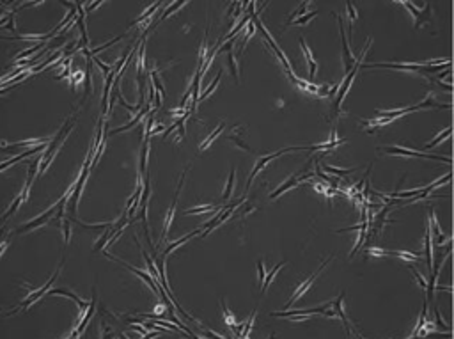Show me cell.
<instances>
[{"mask_svg":"<svg viewBox=\"0 0 454 339\" xmlns=\"http://www.w3.org/2000/svg\"><path fill=\"white\" fill-rule=\"evenodd\" d=\"M442 66H451V59H435L428 60V62H376V64H367L365 69L373 68H389V69H401V71H412L419 73V75H426V73H433L442 69Z\"/></svg>","mask_w":454,"mask_h":339,"instance_id":"cell-1","label":"cell"},{"mask_svg":"<svg viewBox=\"0 0 454 339\" xmlns=\"http://www.w3.org/2000/svg\"><path fill=\"white\" fill-rule=\"evenodd\" d=\"M371 43H373V39H367V43H365L364 50H362V54L358 56V59H356V62H355V66H353V69L348 73V75L344 76V80L341 82V87H339V91H337V94H336V100H334V109H336V115L339 114V107H341V103H343L344 96H346V93H348L350 87H352V84H353V80H355L356 73H358V69H360V66H362V60H364V57H365V52H367V48L371 47Z\"/></svg>","mask_w":454,"mask_h":339,"instance_id":"cell-2","label":"cell"},{"mask_svg":"<svg viewBox=\"0 0 454 339\" xmlns=\"http://www.w3.org/2000/svg\"><path fill=\"white\" fill-rule=\"evenodd\" d=\"M380 151H383L385 155H394V157H406V158H428V160H437V162H446L451 164V158L447 157H440V155H424V153L415 151V149H408V148H401V146H387L382 148Z\"/></svg>","mask_w":454,"mask_h":339,"instance_id":"cell-3","label":"cell"},{"mask_svg":"<svg viewBox=\"0 0 454 339\" xmlns=\"http://www.w3.org/2000/svg\"><path fill=\"white\" fill-rule=\"evenodd\" d=\"M332 258H334V256H332ZM332 258H330V259H327V261H323V263H321V267H319L318 270H316L314 274H312V276L309 277V279H307V281H303V282H302L300 286H298V288L295 289L293 297L289 298V302H288V305H286V307H291V305H293L295 302L298 300V298H302V295H303V293H305L307 289H309L310 286L314 284V281L318 279V276H319V274H321V272H323V268H325V267H327V265H328V261H332Z\"/></svg>","mask_w":454,"mask_h":339,"instance_id":"cell-4","label":"cell"},{"mask_svg":"<svg viewBox=\"0 0 454 339\" xmlns=\"http://www.w3.org/2000/svg\"><path fill=\"white\" fill-rule=\"evenodd\" d=\"M399 4L404 5V7L410 11V14L415 18V29H420L422 23L429 21V4H422L420 7H417V5L412 4V2H399Z\"/></svg>","mask_w":454,"mask_h":339,"instance_id":"cell-5","label":"cell"},{"mask_svg":"<svg viewBox=\"0 0 454 339\" xmlns=\"http://www.w3.org/2000/svg\"><path fill=\"white\" fill-rule=\"evenodd\" d=\"M295 149H302V148H286V149H280V151H277V153H272V155H266V157L259 158L257 164L254 166V170H252L251 176H249V181H247V190H249V187H251V183L254 181L255 176H257V174L261 172V170H263L264 167H266L268 164L273 160V158L280 157V155H284V153H288V151H295Z\"/></svg>","mask_w":454,"mask_h":339,"instance_id":"cell-6","label":"cell"},{"mask_svg":"<svg viewBox=\"0 0 454 339\" xmlns=\"http://www.w3.org/2000/svg\"><path fill=\"white\" fill-rule=\"evenodd\" d=\"M337 23H339V32H341V41H343V62H344V68H346V75H348L350 71L353 69V66H355L356 62V57L352 54V50H350V45L348 41L344 39V27H343V20H341V16H337Z\"/></svg>","mask_w":454,"mask_h":339,"instance_id":"cell-7","label":"cell"},{"mask_svg":"<svg viewBox=\"0 0 454 339\" xmlns=\"http://www.w3.org/2000/svg\"><path fill=\"white\" fill-rule=\"evenodd\" d=\"M344 295L346 293H341V297H337L336 300L332 302V305H334V313H336V316H339L341 320H343V325H344V331H346V334H348V338L352 336V323H350V320L346 318V314H344V307H343V300H344Z\"/></svg>","mask_w":454,"mask_h":339,"instance_id":"cell-8","label":"cell"},{"mask_svg":"<svg viewBox=\"0 0 454 339\" xmlns=\"http://www.w3.org/2000/svg\"><path fill=\"white\" fill-rule=\"evenodd\" d=\"M185 176H187V170H185V172H183V176H181V181H179V185H178V192H176V195H174V201H172V204H170V208H169V212H167L165 226H163V236H167V234H169L170 224H172V219H174V210H176V203H178L179 192H181V188H183V181H185Z\"/></svg>","mask_w":454,"mask_h":339,"instance_id":"cell-9","label":"cell"},{"mask_svg":"<svg viewBox=\"0 0 454 339\" xmlns=\"http://www.w3.org/2000/svg\"><path fill=\"white\" fill-rule=\"evenodd\" d=\"M307 178H309V176H302V178H300L298 174H293V176H291L288 181H284L279 188H277L275 192H272V194H270V199H277L280 194H284V192L289 190V188H293V187H297V185H300V183L303 181V179H307Z\"/></svg>","mask_w":454,"mask_h":339,"instance_id":"cell-10","label":"cell"},{"mask_svg":"<svg viewBox=\"0 0 454 339\" xmlns=\"http://www.w3.org/2000/svg\"><path fill=\"white\" fill-rule=\"evenodd\" d=\"M300 47H302V52H303V56H305L307 64H309V76H310V80H314L316 69H318V64H316L314 57H312V52L309 50V47H307V43H305V39H303V38H300Z\"/></svg>","mask_w":454,"mask_h":339,"instance_id":"cell-11","label":"cell"},{"mask_svg":"<svg viewBox=\"0 0 454 339\" xmlns=\"http://www.w3.org/2000/svg\"><path fill=\"white\" fill-rule=\"evenodd\" d=\"M429 226H431V229L435 231V242H437V245H444L446 243V240H447V236L444 233H442V229H440V224H438V221H437V215H435V212L431 210V213H429Z\"/></svg>","mask_w":454,"mask_h":339,"instance_id":"cell-12","label":"cell"},{"mask_svg":"<svg viewBox=\"0 0 454 339\" xmlns=\"http://www.w3.org/2000/svg\"><path fill=\"white\" fill-rule=\"evenodd\" d=\"M426 258H428V267L433 268V252H431V226L428 222L426 227Z\"/></svg>","mask_w":454,"mask_h":339,"instance_id":"cell-13","label":"cell"},{"mask_svg":"<svg viewBox=\"0 0 454 339\" xmlns=\"http://www.w3.org/2000/svg\"><path fill=\"white\" fill-rule=\"evenodd\" d=\"M451 133H453V128H451V126H447L446 130H444V132H442V133H438V135L435 137V139L431 140V142H428V144H426V149H431V148H435V146H437V144H440V142H444V140H446V139H449V137H451Z\"/></svg>","mask_w":454,"mask_h":339,"instance_id":"cell-14","label":"cell"},{"mask_svg":"<svg viewBox=\"0 0 454 339\" xmlns=\"http://www.w3.org/2000/svg\"><path fill=\"white\" fill-rule=\"evenodd\" d=\"M389 254L396 256V258H401L404 261H419L420 256L413 254V252H406V250H389Z\"/></svg>","mask_w":454,"mask_h":339,"instance_id":"cell-15","label":"cell"},{"mask_svg":"<svg viewBox=\"0 0 454 339\" xmlns=\"http://www.w3.org/2000/svg\"><path fill=\"white\" fill-rule=\"evenodd\" d=\"M222 73H224V71H222V69H220V71H218V75H217V76H215V80H213V82H211V84H209V87H208V89H204V91H202V93H201V98H199V102H204V100H206V98H208V96H209V94H211V93H213V91L217 89V84H218V82H220V78H222Z\"/></svg>","mask_w":454,"mask_h":339,"instance_id":"cell-16","label":"cell"},{"mask_svg":"<svg viewBox=\"0 0 454 339\" xmlns=\"http://www.w3.org/2000/svg\"><path fill=\"white\" fill-rule=\"evenodd\" d=\"M284 265H286V261H282V263H279V265H277V267H273V268H272V272H270V274H268V276H266V279H264V282H263V286H261V291H263V293H264V291H266V289H268V286H270V284H272L273 277H275V276H277V272H279V270H280V268L284 267Z\"/></svg>","mask_w":454,"mask_h":339,"instance_id":"cell-17","label":"cell"},{"mask_svg":"<svg viewBox=\"0 0 454 339\" xmlns=\"http://www.w3.org/2000/svg\"><path fill=\"white\" fill-rule=\"evenodd\" d=\"M224 126H225V124H224V123H220V124H218V126H217V128H215V132H213V133H211V135H209V137H208V139L204 140L202 144H201V146H199V149H201V151H202V149H206V148H208V146H209V144H211L213 140H215V139H217V137H218V135H220V132H222V130H224Z\"/></svg>","mask_w":454,"mask_h":339,"instance_id":"cell-18","label":"cell"},{"mask_svg":"<svg viewBox=\"0 0 454 339\" xmlns=\"http://www.w3.org/2000/svg\"><path fill=\"white\" fill-rule=\"evenodd\" d=\"M227 62H229V68H231V73H233L234 80H240V76H238V64H236V59H234V54L233 50L227 52Z\"/></svg>","mask_w":454,"mask_h":339,"instance_id":"cell-19","label":"cell"},{"mask_svg":"<svg viewBox=\"0 0 454 339\" xmlns=\"http://www.w3.org/2000/svg\"><path fill=\"white\" fill-rule=\"evenodd\" d=\"M217 208V204H202V206H197V208H190V210H187L185 212V215H192V213H208L209 210H215Z\"/></svg>","mask_w":454,"mask_h":339,"instance_id":"cell-20","label":"cell"},{"mask_svg":"<svg viewBox=\"0 0 454 339\" xmlns=\"http://www.w3.org/2000/svg\"><path fill=\"white\" fill-rule=\"evenodd\" d=\"M346 7H348V13H350V39H352V27H353V23L356 21V7H353L352 2H348Z\"/></svg>","mask_w":454,"mask_h":339,"instance_id":"cell-21","label":"cell"},{"mask_svg":"<svg viewBox=\"0 0 454 339\" xmlns=\"http://www.w3.org/2000/svg\"><path fill=\"white\" fill-rule=\"evenodd\" d=\"M233 187H234V169L231 170L229 181H227V187H225V192H224V195H222V199H229L231 192H233Z\"/></svg>","mask_w":454,"mask_h":339,"instance_id":"cell-22","label":"cell"},{"mask_svg":"<svg viewBox=\"0 0 454 339\" xmlns=\"http://www.w3.org/2000/svg\"><path fill=\"white\" fill-rule=\"evenodd\" d=\"M323 169L327 170V172L336 174V176H344V174H350V172H352V170H353V169H344V170H339V169H336V167H330V166H327V164H323Z\"/></svg>","mask_w":454,"mask_h":339,"instance_id":"cell-23","label":"cell"},{"mask_svg":"<svg viewBox=\"0 0 454 339\" xmlns=\"http://www.w3.org/2000/svg\"><path fill=\"white\" fill-rule=\"evenodd\" d=\"M316 11H310V13H307V14H303V16H300V18H297V20L293 21V23H297V25H305L307 21L309 20H312V18L316 16Z\"/></svg>","mask_w":454,"mask_h":339,"instance_id":"cell-24","label":"cell"},{"mask_svg":"<svg viewBox=\"0 0 454 339\" xmlns=\"http://www.w3.org/2000/svg\"><path fill=\"white\" fill-rule=\"evenodd\" d=\"M412 274H413V276H415V279L419 281V286H420V288H422V289H428V282H426V279H424V277H422V276H420V274H419V272H417V268H413V267H412Z\"/></svg>","mask_w":454,"mask_h":339,"instance_id":"cell-25","label":"cell"},{"mask_svg":"<svg viewBox=\"0 0 454 339\" xmlns=\"http://www.w3.org/2000/svg\"><path fill=\"white\" fill-rule=\"evenodd\" d=\"M93 59L96 60V64H98L100 68H101V71H103V75H105V78H106L108 75H110V73H112V68H110V66H105V64H103L101 60L98 59V57H94V56H93Z\"/></svg>","mask_w":454,"mask_h":339,"instance_id":"cell-26","label":"cell"},{"mask_svg":"<svg viewBox=\"0 0 454 339\" xmlns=\"http://www.w3.org/2000/svg\"><path fill=\"white\" fill-rule=\"evenodd\" d=\"M257 272H259V282H261V286H263L264 279H266V272H264L263 261H257Z\"/></svg>","mask_w":454,"mask_h":339,"instance_id":"cell-27","label":"cell"},{"mask_svg":"<svg viewBox=\"0 0 454 339\" xmlns=\"http://www.w3.org/2000/svg\"><path fill=\"white\" fill-rule=\"evenodd\" d=\"M7 245H9V242H7V240H4V243L0 245V254H2V252H4V250L7 249Z\"/></svg>","mask_w":454,"mask_h":339,"instance_id":"cell-28","label":"cell"},{"mask_svg":"<svg viewBox=\"0 0 454 339\" xmlns=\"http://www.w3.org/2000/svg\"><path fill=\"white\" fill-rule=\"evenodd\" d=\"M158 336V332H154V334H149V336H144V339H153V338H156Z\"/></svg>","mask_w":454,"mask_h":339,"instance_id":"cell-29","label":"cell"},{"mask_svg":"<svg viewBox=\"0 0 454 339\" xmlns=\"http://www.w3.org/2000/svg\"><path fill=\"white\" fill-rule=\"evenodd\" d=\"M270 339H275V334H272V336H270Z\"/></svg>","mask_w":454,"mask_h":339,"instance_id":"cell-30","label":"cell"},{"mask_svg":"<svg viewBox=\"0 0 454 339\" xmlns=\"http://www.w3.org/2000/svg\"><path fill=\"white\" fill-rule=\"evenodd\" d=\"M121 339H126V338H124V336H121Z\"/></svg>","mask_w":454,"mask_h":339,"instance_id":"cell-31","label":"cell"}]
</instances>
